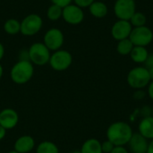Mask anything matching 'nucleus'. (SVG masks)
Segmentation results:
<instances>
[{
	"label": "nucleus",
	"mask_w": 153,
	"mask_h": 153,
	"mask_svg": "<svg viewBox=\"0 0 153 153\" xmlns=\"http://www.w3.org/2000/svg\"><path fill=\"white\" fill-rule=\"evenodd\" d=\"M114 148H115V145L108 140H107L101 143V150H102L103 153H110L113 151Z\"/></svg>",
	"instance_id": "24"
},
{
	"label": "nucleus",
	"mask_w": 153,
	"mask_h": 153,
	"mask_svg": "<svg viewBox=\"0 0 153 153\" xmlns=\"http://www.w3.org/2000/svg\"><path fill=\"white\" fill-rule=\"evenodd\" d=\"M3 74H4V69H3V66L0 65V80H1V78L3 76Z\"/></svg>",
	"instance_id": "35"
},
{
	"label": "nucleus",
	"mask_w": 153,
	"mask_h": 153,
	"mask_svg": "<svg viewBox=\"0 0 153 153\" xmlns=\"http://www.w3.org/2000/svg\"><path fill=\"white\" fill-rule=\"evenodd\" d=\"M19 122L18 113L13 108H4L0 111V126L5 130L14 128Z\"/></svg>",
	"instance_id": "12"
},
{
	"label": "nucleus",
	"mask_w": 153,
	"mask_h": 153,
	"mask_svg": "<svg viewBox=\"0 0 153 153\" xmlns=\"http://www.w3.org/2000/svg\"><path fill=\"white\" fill-rule=\"evenodd\" d=\"M36 153H59V150L54 143L45 141L37 146Z\"/></svg>",
	"instance_id": "21"
},
{
	"label": "nucleus",
	"mask_w": 153,
	"mask_h": 153,
	"mask_svg": "<svg viewBox=\"0 0 153 153\" xmlns=\"http://www.w3.org/2000/svg\"><path fill=\"white\" fill-rule=\"evenodd\" d=\"M7 153H19V152H15V151H12V152H7Z\"/></svg>",
	"instance_id": "37"
},
{
	"label": "nucleus",
	"mask_w": 153,
	"mask_h": 153,
	"mask_svg": "<svg viewBox=\"0 0 153 153\" xmlns=\"http://www.w3.org/2000/svg\"><path fill=\"white\" fill-rule=\"evenodd\" d=\"M133 30V26L129 21L117 20L111 27V36L117 41L128 39Z\"/></svg>",
	"instance_id": "11"
},
{
	"label": "nucleus",
	"mask_w": 153,
	"mask_h": 153,
	"mask_svg": "<svg viewBox=\"0 0 153 153\" xmlns=\"http://www.w3.org/2000/svg\"><path fill=\"white\" fill-rule=\"evenodd\" d=\"M149 51L147 50L146 47H140L134 46L133 50L130 53L131 59L136 64H144L149 56Z\"/></svg>",
	"instance_id": "17"
},
{
	"label": "nucleus",
	"mask_w": 153,
	"mask_h": 153,
	"mask_svg": "<svg viewBox=\"0 0 153 153\" xmlns=\"http://www.w3.org/2000/svg\"><path fill=\"white\" fill-rule=\"evenodd\" d=\"M74 2V4L78 5L81 8H86L89 7L95 0H73Z\"/></svg>",
	"instance_id": "25"
},
{
	"label": "nucleus",
	"mask_w": 153,
	"mask_h": 153,
	"mask_svg": "<svg viewBox=\"0 0 153 153\" xmlns=\"http://www.w3.org/2000/svg\"><path fill=\"white\" fill-rule=\"evenodd\" d=\"M4 30L9 35H15L21 30V22L16 19H8L4 24Z\"/></svg>",
	"instance_id": "19"
},
{
	"label": "nucleus",
	"mask_w": 153,
	"mask_h": 153,
	"mask_svg": "<svg viewBox=\"0 0 153 153\" xmlns=\"http://www.w3.org/2000/svg\"><path fill=\"white\" fill-rule=\"evenodd\" d=\"M29 60L36 65H45L49 62L50 50L46 47L44 43L36 42L32 44L28 51Z\"/></svg>",
	"instance_id": "4"
},
{
	"label": "nucleus",
	"mask_w": 153,
	"mask_h": 153,
	"mask_svg": "<svg viewBox=\"0 0 153 153\" xmlns=\"http://www.w3.org/2000/svg\"><path fill=\"white\" fill-rule=\"evenodd\" d=\"M42 18L36 13H30L27 15L21 22V30L24 36H33L37 34L42 28Z\"/></svg>",
	"instance_id": "7"
},
{
	"label": "nucleus",
	"mask_w": 153,
	"mask_h": 153,
	"mask_svg": "<svg viewBox=\"0 0 153 153\" xmlns=\"http://www.w3.org/2000/svg\"><path fill=\"white\" fill-rule=\"evenodd\" d=\"M129 39L132 41L134 46L147 47L153 40L152 30L146 25L133 28Z\"/></svg>",
	"instance_id": "5"
},
{
	"label": "nucleus",
	"mask_w": 153,
	"mask_h": 153,
	"mask_svg": "<svg viewBox=\"0 0 153 153\" xmlns=\"http://www.w3.org/2000/svg\"><path fill=\"white\" fill-rule=\"evenodd\" d=\"M148 95L153 100V81H151L148 85Z\"/></svg>",
	"instance_id": "30"
},
{
	"label": "nucleus",
	"mask_w": 153,
	"mask_h": 153,
	"mask_svg": "<svg viewBox=\"0 0 153 153\" xmlns=\"http://www.w3.org/2000/svg\"><path fill=\"white\" fill-rule=\"evenodd\" d=\"M129 22H131L133 28L145 26L147 23V16L143 12H137L136 11L134 13V15L131 17Z\"/></svg>",
	"instance_id": "22"
},
{
	"label": "nucleus",
	"mask_w": 153,
	"mask_h": 153,
	"mask_svg": "<svg viewBox=\"0 0 153 153\" xmlns=\"http://www.w3.org/2000/svg\"><path fill=\"white\" fill-rule=\"evenodd\" d=\"M145 65V67L147 69H150V68H153V53L152 54H150L146 62L144 63Z\"/></svg>",
	"instance_id": "27"
},
{
	"label": "nucleus",
	"mask_w": 153,
	"mask_h": 153,
	"mask_svg": "<svg viewBox=\"0 0 153 153\" xmlns=\"http://www.w3.org/2000/svg\"><path fill=\"white\" fill-rule=\"evenodd\" d=\"M139 134H141L147 140H153V117H144L138 126Z\"/></svg>",
	"instance_id": "15"
},
{
	"label": "nucleus",
	"mask_w": 153,
	"mask_h": 153,
	"mask_svg": "<svg viewBox=\"0 0 153 153\" xmlns=\"http://www.w3.org/2000/svg\"><path fill=\"white\" fill-rule=\"evenodd\" d=\"M110 153H129L124 146H115L113 151Z\"/></svg>",
	"instance_id": "29"
},
{
	"label": "nucleus",
	"mask_w": 153,
	"mask_h": 153,
	"mask_svg": "<svg viewBox=\"0 0 153 153\" xmlns=\"http://www.w3.org/2000/svg\"><path fill=\"white\" fill-rule=\"evenodd\" d=\"M4 48L3 44L0 43V61L4 57Z\"/></svg>",
	"instance_id": "32"
},
{
	"label": "nucleus",
	"mask_w": 153,
	"mask_h": 153,
	"mask_svg": "<svg viewBox=\"0 0 153 153\" xmlns=\"http://www.w3.org/2000/svg\"><path fill=\"white\" fill-rule=\"evenodd\" d=\"M134 134L131 126L126 122H115L107 130V138L115 146H125L128 144Z\"/></svg>",
	"instance_id": "1"
},
{
	"label": "nucleus",
	"mask_w": 153,
	"mask_h": 153,
	"mask_svg": "<svg viewBox=\"0 0 153 153\" xmlns=\"http://www.w3.org/2000/svg\"><path fill=\"white\" fill-rule=\"evenodd\" d=\"M64 34L56 28L48 30L44 35V44L50 51H56L64 44Z\"/></svg>",
	"instance_id": "9"
},
{
	"label": "nucleus",
	"mask_w": 153,
	"mask_h": 153,
	"mask_svg": "<svg viewBox=\"0 0 153 153\" xmlns=\"http://www.w3.org/2000/svg\"><path fill=\"white\" fill-rule=\"evenodd\" d=\"M35 147V140L30 135H22L19 137L13 145V151L19 153H29Z\"/></svg>",
	"instance_id": "14"
},
{
	"label": "nucleus",
	"mask_w": 153,
	"mask_h": 153,
	"mask_svg": "<svg viewBox=\"0 0 153 153\" xmlns=\"http://www.w3.org/2000/svg\"><path fill=\"white\" fill-rule=\"evenodd\" d=\"M148 71H149V74H150L151 80L153 81V68H150V69H148Z\"/></svg>",
	"instance_id": "34"
},
{
	"label": "nucleus",
	"mask_w": 153,
	"mask_h": 153,
	"mask_svg": "<svg viewBox=\"0 0 153 153\" xmlns=\"http://www.w3.org/2000/svg\"><path fill=\"white\" fill-rule=\"evenodd\" d=\"M63 8L56 5V4H51L47 11V16L51 21H57L62 17Z\"/></svg>",
	"instance_id": "23"
},
{
	"label": "nucleus",
	"mask_w": 153,
	"mask_h": 153,
	"mask_svg": "<svg viewBox=\"0 0 153 153\" xmlns=\"http://www.w3.org/2000/svg\"><path fill=\"white\" fill-rule=\"evenodd\" d=\"M34 67L30 60H19L10 71L11 80L16 84H25L33 76Z\"/></svg>",
	"instance_id": "2"
},
{
	"label": "nucleus",
	"mask_w": 153,
	"mask_h": 153,
	"mask_svg": "<svg viewBox=\"0 0 153 153\" xmlns=\"http://www.w3.org/2000/svg\"><path fill=\"white\" fill-rule=\"evenodd\" d=\"M5 135H6V130L0 126V141H2L5 137Z\"/></svg>",
	"instance_id": "31"
},
{
	"label": "nucleus",
	"mask_w": 153,
	"mask_h": 153,
	"mask_svg": "<svg viewBox=\"0 0 153 153\" xmlns=\"http://www.w3.org/2000/svg\"><path fill=\"white\" fill-rule=\"evenodd\" d=\"M113 10L117 20L129 21L136 12V2L135 0H116Z\"/></svg>",
	"instance_id": "8"
},
{
	"label": "nucleus",
	"mask_w": 153,
	"mask_h": 153,
	"mask_svg": "<svg viewBox=\"0 0 153 153\" xmlns=\"http://www.w3.org/2000/svg\"><path fill=\"white\" fill-rule=\"evenodd\" d=\"M73 62L72 54L66 50H56L51 56L49 59V65L55 71L62 72L68 69Z\"/></svg>",
	"instance_id": "6"
},
{
	"label": "nucleus",
	"mask_w": 153,
	"mask_h": 153,
	"mask_svg": "<svg viewBox=\"0 0 153 153\" xmlns=\"http://www.w3.org/2000/svg\"><path fill=\"white\" fill-rule=\"evenodd\" d=\"M128 145L130 151L133 153H147L149 142L141 134L135 133L130 139Z\"/></svg>",
	"instance_id": "13"
},
{
	"label": "nucleus",
	"mask_w": 153,
	"mask_h": 153,
	"mask_svg": "<svg viewBox=\"0 0 153 153\" xmlns=\"http://www.w3.org/2000/svg\"><path fill=\"white\" fill-rule=\"evenodd\" d=\"M152 117H153V107H152Z\"/></svg>",
	"instance_id": "38"
},
{
	"label": "nucleus",
	"mask_w": 153,
	"mask_h": 153,
	"mask_svg": "<svg viewBox=\"0 0 153 153\" xmlns=\"http://www.w3.org/2000/svg\"><path fill=\"white\" fill-rule=\"evenodd\" d=\"M149 71L145 66H137L131 69L127 74V83L133 89L142 90L151 82Z\"/></svg>",
	"instance_id": "3"
},
{
	"label": "nucleus",
	"mask_w": 153,
	"mask_h": 153,
	"mask_svg": "<svg viewBox=\"0 0 153 153\" xmlns=\"http://www.w3.org/2000/svg\"><path fill=\"white\" fill-rule=\"evenodd\" d=\"M71 153H81V152L80 151H74V152H73Z\"/></svg>",
	"instance_id": "36"
},
{
	"label": "nucleus",
	"mask_w": 153,
	"mask_h": 153,
	"mask_svg": "<svg viewBox=\"0 0 153 153\" xmlns=\"http://www.w3.org/2000/svg\"><path fill=\"white\" fill-rule=\"evenodd\" d=\"M147 153H153V140L149 143V147L147 150Z\"/></svg>",
	"instance_id": "33"
},
{
	"label": "nucleus",
	"mask_w": 153,
	"mask_h": 153,
	"mask_svg": "<svg viewBox=\"0 0 153 153\" xmlns=\"http://www.w3.org/2000/svg\"><path fill=\"white\" fill-rule=\"evenodd\" d=\"M62 17L65 22L72 25H77L82 22L84 19V13L82 8L74 4H71L63 8Z\"/></svg>",
	"instance_id": "10"
},
{
	"label": "nucleus",
	"mask_w": 153,
	"mask_h": 153,
	"mask_svg": "<svg viewBox=\"0 0 153 153\" xmlns=\"http://www.w3.org/2000/svg\"><path fill=\"white\" fill-rule=\"evenodd\" d=\"M134 47V46L132 43V41L129 39V38L128 39H125L117 41V51L121 56H128V55H130V53L133 50Z\"/></svg>",
	"instance_id": "20"
},
{
	"label": "nucleus",
	"mask_w": 153,
	"mask_h": 153,
	"mask_svg": "<svg viewBox=\"0 0 153 153\" xmlns=\"http://www.w3.org/2000/svg\"><path fill=\"white\" fill-rule=\"evenodd\" d=\"M72 1L73 0H51L53 4H56V5H58V6H60L62 8L71 4Z\"/></svg>",
	"instance_id": "26"
},
{
	"label": "nucleus",
	"mask_w": 153,
	"mask_h": 153,
	"mask_svg": "<svg viewBox=\"0 0 153 153\" xmlns=\"http://www.w3.org/2000/svg\"><path fill=\"white\" fill-rule=\"evenodd\" d=\"M81 153H103L101 150V143L94 138L85 141L81 148Z\"/></svg>",
	"instance_id": "18"
},
{
	"label": "nucleus",
	"mask_w": 153,
	"mask_h": 153,
	"mask_svg": "<svg viewBox=\"0 0 153 153\" xmlns=\"http://www.w3.org/2000/svg\"><path fill=\"white\" fill-rule=\"evenodd\" d=\"M90 13L98 19H101L107 16L108 13V5L101 1H94L90 6H89Z\"/></svg>",
	"instance_id": "16"
},
{
	"label": "nucleus",
	"mask_w": 153,
	"mask_h": 153,
	"mask_svg": "<svg viewBox=\"0 0 153 153\" xmlns=\"http://www.w3.org/2000/svg\"><path fill=\"white\" fill-rule=\"evenodd\" d=\"M144 97H145V92L143 90H137L134 94V98L135 100H143Z\"/></svg>",
	"instance_id": "28"
}]
</instances>
